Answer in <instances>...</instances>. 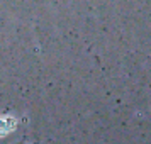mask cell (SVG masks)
<instances>
[{"mask_svg": "<svg viewBox=\"0 0 151 144\" xmlns=\"http://www.w3.org/2000/svg\"><path fill=\"white\" fill-rule=\"evenodd\" d=\"M12 127H14V120H10V119H0V136L7 134Z\"/></svg>", "mask_w": 151, "mask_h": 144, "instance_id": "cell-1", "label": "cell"}]
</instances>
